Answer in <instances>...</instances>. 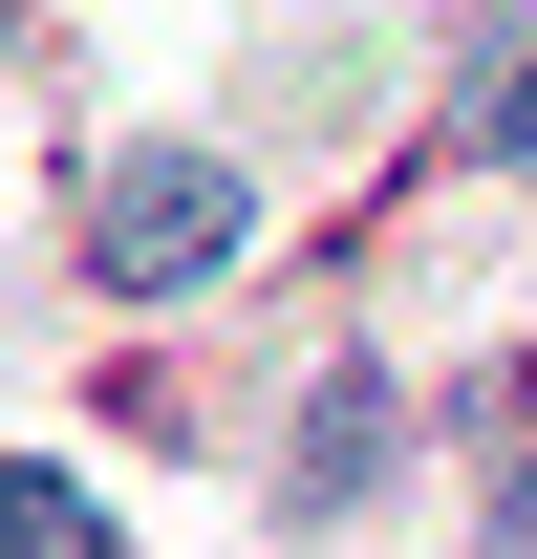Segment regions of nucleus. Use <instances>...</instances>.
<instances>
[{
	"instance_id": "f257e3e1",
	"label": "nucleus",
	"mask_w": 537,
	"mask_h": 559,
	"mask_svg": "<svg viewBox=\"0 0 537 559\" xmlns=\"http://www.w3.org/2000/svg\"><path fill=\"white\" fill-rule=\"evenodd\" d=\"M237 259H259V173H237V151L151 130V151L86 173V280H108V301H215Z\"/></svg>"
},
{
	"instance_id": "f03ea898",
	"label": "nucleus",
	"mask_w": 537,
	"mask_h": 559,
	"mask_svg": "<svg viewBox=\"0 0 537 559\" xmlns=\"http://www.w3.org/2000/svg\"><path fill=\"white\" fill-rule=\"evenodd\" d=\"M408 452V388L387 366H301V430H279V516H344V495H387Z\"/></svg>"
},
{
	"instance_id": "7ed1b4c3",
	"label": "nucleus",
	"mask_w": 537,
	"mask_h": 559,
	"mask_svg": "<svg viewBox=\"0 0 537 559\" xmlns=\"http://www.w3.org/2000/svg\"><path fill=\"white\" fill-rule=\"evenodd\" d=\"M22 538H108V495H86V474H0V559H22Z\"/></svg>"
},
{
	"instance_id": "20e7f679",
	"label": "nucleus",
	"mask_w": 537,
	"mask_h": 559,
	"mask_svg": "<svg viewBox=\"0 0 537 559\" xmlns=\"http://www.w3.org/2000/svg\"><path fill=\"white\" fill-rule=\"evenodd\" d=\"M473 151H516V173H537V66H473Z\"/></svg>"
}]
</instances>
